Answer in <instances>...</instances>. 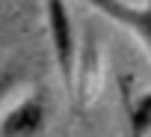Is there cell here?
I'll return each instance as SVG.
<instances>
[{
    "label": "cell",
    "mask_w": 151,
    "mask_h": 137,
    "mask_svg": "<svg viewBox=\"0 0 151 137\" xmlns=\"http://www.w3.org/2000/svg\"><path fill=\"white\" fill-rule=\"evenodd\" d=\"M45 24L53 51V66L62 81V90H74V66H77V30L68 9V0H45Z\"/></svg>",
    "instance_id": "cell-1"
},
{
    "label": "cell",
    "mask_w": 151,
    "mask_h": 137,
    "mask_svg": "<svg viewBox=\"0 0 151 137\" xmlns=\"http://www.w3.org/2000/svg\"><path fill=\"white\" fill-rule=\"evenodd\" d=\"M86 3L95 12H101L104 18H110L113 24H119L127 33H133L142 42V48H145V54L151 60V0H145L139 6L130 3V0H86Z\"/></svg>",
    "instance_id": "cell-2"
},
{
    "label": "cell",
    "mask_w": 151,
    "mask_h": 137,
    "mask_svg": "<svg viewBox=\"0 0 151 137\" xmlns=\"http://www.w3.org/2000/svg\"><path fill=\"white\" fill-rule=\"evenodd\" d=\"M104 81V54L95 36H86L77 48V66H74V90L71 95L80 101V107L92 104Z\"/></svg>",
    "instance_id": "cell-3"
},
{
    "label": "cell",
    "mask_w": 151,
    "mask_h": 137,
    "mask_svg": "<svg viewBox=\"0 0 151 137\" xmlns=\"http://www.w3.org/2000/svg\"><path fill=\"white\" fill-rule=\"evenodd\" d=\"M47 122V104L39 93L24 95L0 119V137H36Z\"/></svg>",
    "instance_id": "cell-4"
},
{
    "label": "cell",
    "mask_w": 151,
    "mask_h": 137,
    "mask_svg": "<svg viewBox=\"0 0 151 137\" xmlns=\"http://www.w3.org/2000/svg\"><path fill=\"white\" fill-rule=\"evenodd\" d=\"M127 122H130V137H151V90L127 104Z\"/></svg>",
    "instance_id": "cell-5"
},
{
    "label": "cell",
    "mask_w": 151,
    "mask_h": 137,
    "mask_svg": "<svg viewBox=\"0 0 151 137\" xmlns=\"http://www.w3.org/2000/svg\"><path fill=\"white\" fill-rule=\"evenodd\" d=\"M18 84H21V72L15 66H3V68H0V104L18 90Z\"/></svg>",
    "instance_id": "cell-6"
}]
</instances>
